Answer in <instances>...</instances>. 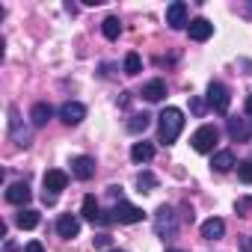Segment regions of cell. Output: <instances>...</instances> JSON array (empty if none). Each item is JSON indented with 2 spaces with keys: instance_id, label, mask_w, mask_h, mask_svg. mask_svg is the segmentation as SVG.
Returning a JSON list of instances; mask_svg holds the SVG:
<instances>
[{
  "instance_id": "cell-33",
  "label": "cell",
  "mask_w": 252,
  "mask_h": 252,
  "mask_svg": "<svg viewBox=\"0 0 252 252\" xmlns=\"http://www.w3.org/2000/svg\"><path fill=\"white\" fill-rule=\"evenodd\" d=\"M166 252H184V249H166Z\"/></svg>"
},
{
  "instance_id": "cell-1",
  "label": "cell",
  "mask_w": 252,
  "mask_h": 252,
  "mask_svg": "<svg viewBox=\"0 0 252 252\" xmlns=\"http://www.w3.org/2000/svg\"><path fill=\"white\" fill-rule=\"evenodd\" d=\"M181 128H184V113L178 107H166L160 113V143L163 146H172L178 140Z\"/></svg>"
},
{
  "instance_id": "cell-5",
  "label": "cell",
  "mask_w": 252,
  "mask_h": 252,
  "mask_svg": "<svg viewBox=\"0 0 252 252\" xmlns=\"http://www.w3.org/2000/svg\"><path fill=\"white\" fill-rule=\"evenodd\" d=\"M143 220H146L143 208H137V205H131V202L119 199V202L113 205V222H122V225H134V222H143Z\"/></svg>"
},
{
  "instance_id": "cell-29",
  "label": "cell",
  "mask_w": 252,
  "mask_h": 252,
  "mask_svg": "<svg viewBox=\"0 0 252 252\" xmlns=\"http://www.w3.org/2000/svg\"><path fill=\"white\" fill-rule=\"evenodd\" d=\"M95 246H98V249H107V246H110V234H98V237H95Z\"/></svg>"
},
{
  "instance_id": "cell-27",
  "label": "cell",
  "mask_w": 252,
  "mask_h": 252,
  "mask_svg": "<svg viewBox=\"0 0 252 252\" xmlns=\"http://www.w3.org/2000/svg\"><path fill=\"white\" fill-rule=\"evenodd\" d=\"M234 211H237V217H249V211H252V196H240V199L234 202Z\"/></svg>"
},
{
  "instance_id": "cell-30",
  "label": "cell",
  "mask_w": 252,
  "mask_h": 252,
  "mask_svg": "<svg viewBox=\"0 0 252 252\" xmlns=\"http://www.w3.org/2000/svg\"><path fill=\"white\" fill-rule=\"evenodd\" d=\"M24 252H45V246H42L39 240H30V243L24 246Z\"/></svg>"
},
{
  "instance_id": "cell-4",
  "label": "cell",
  "mask_w": 252,
  "mask_h": 252,
  "mask_svg": "<svg viewBox=\"0 0 252 252\" xmlns=\"http://www.w3.org/2000/svg\"><path fill=\"white\" fill-rule=\"evenodd\" d=\"M190 143H193V149H196L199 155H208V152H214V146L220 143V128H217V125H202V128L190 137Z\"/></svg>"
},
{
  "instance_id": "cell-6",
  "label": "cell",
  "mask_w": 252,
  "mask_h": 252,
  "mask_svg": "<svg viewBox=\"0 0 252 252\" xmlns=\"http://www.w3.org/2000/svg\"><path fill=\"white\" fill-rule=\"evenodd\" d=\"M228 104H231L228 86L220 83V80H211V83H208V107H211L214 113H228Z\"/></svg>"
},
{
  "instance_id": "cell-20",
  "label": "cell",
  "mask_w": 252,
  "mask_h": 252,
  "mask_svg": "<svg viewBox=\"0 0 252 252\" xmlns=\"http://www.w3.org/2000/svg\"><path fill=\"white\" fill-rule=\"evenodd\" d=\"M39 211H33V208H21L18 214H15V225L18 228H24V231H30V228H36L39 225Z\"/></svg>"
},
{
  "instance_id": "cell-8",
  "label": "cell",
  "mask_w": 252,
  "mask_h": 252,
  "mask_svg": "<svg viewBox=\"0 0 252 252\" xmlns=\"http://www.w3.org/2000/svg\"><path fill=\"white\" fill-rule=\"evenodd\" d=\"M71 175H74L77 181H89V178L95 175V158H89V155H77V158L71 160Z\"/></svg>"
},
{
  "instance_id": "cell-2",
  "label": "cell",
  "mask_w": 252,
  "mask_h": 252,
  "mask_svg": "<svg viewBox=\"0 0 252 252\" xmlns=\"http://www.w3.org/2000/svg\"><path fill=\"white\" fill-rule=\"evenodd\" d=\"M178 225H181V220H178L175 208L160 205V208L155 211V234H158V237H163V240H166V237H175Z\"/></svg>"
},
{
  "instance_id": "cell-14",
  "label": "cell",
  "mask_w": 252,
  "mask_h": 252,
  "mask_svg": "<svg viewBox=\"0 0 252 252\" xmlns=\"http://www.w3.org/2000/svg\"><path fill=\"white\" fill-rule=\"evenodd\" d=\"M225 128H228V137H231L234 143H246V140H249V134H252V131H249V122H246V119H237V116H231V119H228Z\"/></svg>"
},
{
  "instance_id": "cell-12",
  "label": "cell",
  "mask_w": 252,
  "mask_h": 252,
  "mask_svg": "<svg viewBox=\"0 0 252 252\" xmlns=\"http://www.w3.org/2000/svg\"><path fill=\"white\" fill-rule=\"evenodd\" d=\"M187 33H190L193 42H208V39L214 36V24H211L208 18H193V21L187 24Z\"/></svg>"
},
{
  "instance_id": "cell-11",
  "label": "cell",
  "mask_w": 252,
  "mask_h": 252,
  "mask_svg": "<svg viewBox=\"0 0 252 252\" xmlns=\"http://www.w3.org/2000/svg\"><path fill=\"white\" fill-rule=\"evenodd\" d=\"M30 196H33V190H30V184L27 181H15V184H9L6 187V202L9 205H27L30 202Z\"/></svg>"
},
{
  "instance_id": "cell-15",
  "label": "cell",
  "mask_w": 252,
  "mask_h": 252,
  "mask_svg": "<svg viewBox=\"0 0 252 252\" xmlns=\"http://www.w3.org/2000/svg\"><path fill=\"white\" fill-rule=\"evenodd\" d=\"M54 116V107L48 104V101H36L33 107H30V122L36 125V128H42V125H48V119Z\"/></svg>"
},
{
  "instance_id": "cell-26",
  "label": "cell",
  "mask_w": 252,
  "mask_h": 252,
  "mask_svg": "<svg viewBox=\"0 0 252 252\" xmlns=\"http://www.w3.org/2000/svg\"><path fill=\"white\" fill-rule=\"evenodd\" d=\"M237 178L243 184H252V160H240L237 163Z\"/></svg>"
},
{
  "instance_id": "cell-24",
  "label": "cell",
  "mask_w": 252,
  "mask_h": 252,
  "mask_svg": "<svg viewBox=\"0 0 252 252\" xmlns=\"http://www.w3.org/2000/svg\"><path fill=\"white\" fill-rule=\"evenodd\" d=\"M122 68H125V74H131V77H134V74H140V71H143V60H140V54H134V51H131L128 57H125Z\"/></svg>"
},
{
  "instance_id": "cell-31",
  "label": "cell",
  "mask_w": 252,
  "mask_h": 252,
  "mask_svg": "<svg viewBox=\"0 0 252 252\" xmlns=\"http://www.w3.org/2000/svg\"><path fill=\"white\" fill-rule=\"evenodd\" d=\"M243 110H246V113L252 116V95H246V101H243Z\"/></svg>"
},
{
  "instance_id": "cell-23",
  "label": "cell",
  "mask_w": 252,
  "mask_h": 252,
  "mask_svg": "<svg viewBox=\"0 0 252 252\" xmlns=\"http://www.w3.org/2000/svg\"><path fill=\"white\" fill-rule=\"evenodd\" d=\"M149 125H152V116H149V113H137V116L128 119V131H131V134H143Z\"/></svg>"
},
{
  "instance_id": "cell-28",
  "label": "cell",
  "mask_w": 252,
  "mask_h": 252,
  "mask_svg": "<svg viewBox=\"0 0 252 252\" xmlns=\"http://www.w3.org/2000/svg\"><path fill=\"white\" fill-rule=\"evenodd\" d=\"M190 110H193L196 116H205V101H202V98H190Z\"/></svg>"
},
{
  "instance_id": "cell-13",
  "label": "cell",
  "mask_w": 252,
  "mask_h": 252,
  "mask_svg": "<svg viewBox=\"0 0 252 252\" xmlns=\"http://www.w3.org/2000/svg\"><path fill=\"white\" fill-rule=\"evenodd\" d=\"M57 234L65 237V240L77 237V234H80V220H77L74 214H63V217L57 220Z\"/></svg>"
},
{
  "instance_id": "cell-17",
  "label": "cell",
  "mask_w": 252,
  "mask_h": 252,
  "mask_svg": "<svg viewBox=\"0 0 252 252\" xmlns=\"http://www.w3.org/2000/svg\"><path fill=\"white\" fill-rule=\"evenodd\" d=\"M222 234H225V222L220 217H211V220L202 222V237L205 240H220Z\"/></svg>"
},
{
  "instance_id": "cell-7",
  "label": "cell",
  "mask_w": 252,
  "mask_h": 252,
  "mask_svg": "<svg viewBox=\"0 0 252 252\" xmlns=\"http://www.w3.org/2000/svg\"><path fill=\"white\" fill-rule=\"evenodd\" d=\"M9 137L18 143V146H30L33 143V137H30V128H27V125L21 122V116H18V110L15 107H9Z\"/></svg>"
},
{
  "instance_id": "cell-25",
  "label": "cell",
  "mask_w": 252,
  "mask_h": 252,
  "mask_svg": "<svg viewBox=\"0 0 252 252\" xmlns=\"http://www.w3.org/2000/svg\"><path fill=\"white\" fill-rule=\"evenodd\" d=\"M137 187H140V193H152L155 187H158V178H155V172H140L137 175Z\"/></svg>"
},
{
  "instance_id": "cell-35",
  "label": "cell",
  "mask_w": 252,
  "mask_h": 252,
  "mask_svg": "<svg viewBox=\"0 0 252 252\" xmlns=\"http://www.w3.org/2000/svg\"><path fill=\"white\" fill-rule=\"evenodd\" d=\"M249 240H252V237H249Z\"/></svg>"
},
{
  "instance_id": "cell-9",
  "label": "cell",
  "mask_w": 252,
  "mask_h": 252,
  "mask_svg": "<svg viewBox=\"0 0 252 252\" xmlns=\"http://www.w3.org/2000/svg\"><path fill=\"white\" fill-rule=\"evenodd\" d=\"M166 24H169L172 30L187 27V24H190V21H187V3H181V0L169 3V6H166Z\"/></svg>"
},
{
  "instance_id": "cell-34",
  "label": "cell",
  "mask_w": 252,
  "mask_h": 252,
  "mask_svg": "<svg viewBox=\"0 0 252 252\" xmlns=\"http://www.w3.org/2000/svg\"><path fill=\"white\" fill-rule=\"evenodd\" d=\"M107 252H125V249H107Z\"/></svg>"
},
{
  "instance_id": "cell-22",
  "label": "cell",
  "mask_w": 252,
  "mask_h": 252,
  "mask_svg": "<svg viewBox=\"0 0 252 252\" xmlns=\"http://www.w3.org/2000/svg\"><path fill=\"white\" fill-rule=\"evenodd\" d=\"M101 33H104L110 42H116V39L122 36V21H119L116 15H107V18H104V24H101Z\"/></svg>"
},
{
  "instance_id": "cell-32",
  "label": "cell",
  "mask_w": 252,
  "mask_h": 252,
  "mask_svg": "<svg viewBox=\"0 0 252 252\" xmlns=\"http://www.w3.org/2000/svg\"><path fill=\"white\" fill-rule=\"evenodd\" d=\"M243 12H246V15H252V3H249V6H243Z\"/></svg>"
},
{
  "instance_id": "cell-16",
  "label": "cell",
  "mask_w": 252,
  "mask_h": 252,
  "mask_svg": "<svg viewBox=\"0 0 252 252\" xmlns=\"http://www.w3.org/2000/svg\"><path fill=\"white\" fill-rule=\"evenodd\" d=\"M234 166H237V160H234V152H228V149H222V152H217L211 158V169L214 172H228Z\"/></svg>"
},
{
  "instance_id": "cell-19",
  "label": "cell",
  "mask_w": 252,
  "mask_h": 252,
  "mask_svg": "<svg viewBox=\"0 0 252 252\" xmlns=\"http://www.w3.org/2000/svg\"><path fill=\"white\" fill-rule=\"evenodd\" d=\"M83 217H86L92 225H101V222H104V211L98 208V199H95V196H86V199H83Z\"/></svg>"
},
{
  "instance_id": "cell-3",
  "label": "cell",
  "mask_w": 252,
  "mask_h": 252,
  "mask_svg": "<svg viewBox=\"0 0 252 252\" xmlns=\"http://www.w3.org/2000/svg\"><path fill=\"white\" fill-rule=\"evenodd\" d=\"M42 184H45V193H42L45 205H57L60 190H65V184H68V175L63 169H48L45 178H42Z\"/></svg>"
},
{
  "instance_id": "cell-18",
  "label": "cell",
  "mask_w": 252,
  "mask_h": 252,
  "mask_svg": "<svg viewBox=\"0 0 252 252\" xmlns=\"http://www.w3.org/2000/svg\"><path fill=\"white\" fill-rule=\"evenodd\" d=\"M163 95H166V83L160 80V77H155V80H149L146 86H143V98L146 101H163Z\"/></svg>"
},
{
  "instance_id": "cell-21",
  "label": "cell",
  "mask_w": 252,
  "mask_h": 252,
  "mask_svg": "<svg viewBox=\"0 0 252 252\" xmlns=\"http://www.w3.org/2000/svg\"><path fill=\"white\" fill-rule=\"evenodd\" d=\"M152 158H155V146H152V143L143 140V143H134V146H131V160H134V163H149Z\"/></svg>"
},
{
  "instance_id": "cell-10",
  "label": "cell",
  "mask_w": 252,
  "mask_h": 252,
  "mask_svg": "<svg viewBox=\"0 0 252 252\" xmlns=\"http://www.w3.org/2000/svg\"><path fill=\"white\" fill-rule=\"evenodd\" d=\"M60 119H63L65 125H80V122L86 119V107H83L80 101H65V104L60 107Z\"/></svg>"
}]
</instances>
